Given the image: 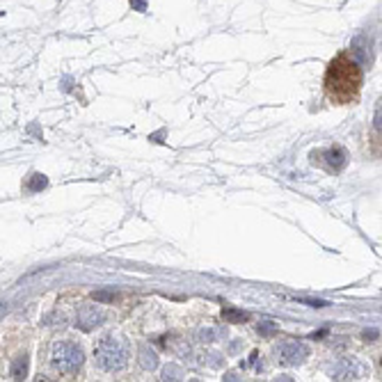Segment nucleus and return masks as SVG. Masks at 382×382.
Wrapping results in <instances>:
<instances>
[{
    "label": "nucleus",
    "instance_id": "nucleus-1",
    "mask_svg": "<svg viewBox=\"0 0 382 382\" xmlns=\"http://www.w3.org/2000/svg\"><path fill=\"white\" fill-rule=\"evenodd\" d=\"M362 87V69L352 55L341 53L329 62L327 71H325V92L327 98L337 106H346L352 103L360 94Z\"/></svg>",
    "mask_w": 382,
    "mask_h": 382
},
{
    "label": "nucleus",
    "instance_id": "nucleus-2",
    "mask_svg": "<svg viewBox=\"0 0 382 382\" xmlns=\"http://www.w3.org/2000/svg\"><path fill=\"white\" fill-rule=\"evenodd\" d=\"M96 366L103 371H117L126 364V343L117 337H103L94 348Z\"/></svg>",
    "mask_w": 382,
    "mask_h": 382
},
{
    "label": "nucleus",
    "instance_id": "nucleus-3",
    "mask_svg": "<svg viewBox=\"0 0 382 382\" xmlns=\"http://www.w3.org/2000/svg\"><path fill=\"white\" fill-rule=\"evenodd\" d=\"M50 360H53L55 369H60L62 373L67 375H73L78 373V369L83 366V350L76 346V343L71 341H58L53 346V355H50Z\"/></svg>",
    "mask_w": 382,
    "mask_h": 382
},
{
    "label": "nucleus",
    "instance_id": "nucleus-4",
    "mask_svg": "<svg viewBox=\"0 0 382 382\" xmlns=\"http://www.w3.org/2000/svg\"><path fill=\"white\" fill-rule=\"evenodd\" d=\"M277 357H279L282 364L295 366L309 357V348L300 341H282L279 346H277Z\"/></svg>",
    "mask_w": 382,
    "mask_h": 382
},
{
    "label": "nucleus",
    "instance_id": "nucleus-5",
    "mask_svg": "<svg viewBox=\"0 0 382 382\" xmlns=\"http://www.w3.org/2000/svg\"><path fill=\"white\" fill-rule=\"evenodd\" d=\"M364 375V366L357 360H341L332 371L334 380H360Z\"/></svg>",
    "mask_w": 382,
    "mask_h": 382
},
{
    "label": "nucleus",
    "instance_id": "nucleus-6",
    "mask_svg": "<svg viewBox=\"0 0 382 382\" xmlns=\"http://www.w3.org/2000/svg\"><path fill=\"white\" fill-rule=\"evenodd\" d=\"M103 320H106V314H103L101 309H96L94 304H85V307H80V311H78L76 325L80 329H92V327H96V325H101Z\"/></svg>",
    "mask_w": 382,
    "mask_h": 382
},
{
    "label": "nucleus",
    "instance_id": "nucleus-7",
    "mask_svg": "<svg viewBox=\"0 0 382 382\" xmlns=\"http://www.w3.org/2000/svg\"><path fill=\"white\" fill-rule=\"evenodd\" d=\"M311 158H314V160L325 158V160H327V169H334V172L343 169V167H346V163H348V154H346V149H341V147H332V149H325V151L311 154Z\"/></svg>",
    "mask_w": 382,
    "mask_h": 382
},
{
    "label": "nucleus",
    "instance_id": "nucleus-8",
    "mask_svg": "<svg viewBox=\"0 0 382 382\" xmlns=\"http://www.w3.org/2000/svg\"><path fill=\"white\" fill-rule=\"evenodd\" d=\"M350 55L360 62V67H369L371 62H373V53H371V44L369 39H366L364 35L355 37L350 44Z\"/></svg>",
    "mask_w": 382,
    "mask_h": 382
},
{
    "label": "nucleus",
    "instance_id": "nucleus-9",
    "mask_svg": "<svg viewBox=\"0 0 382 382\" xmlns=\"http://www.w3.org/2000/svg\"><path fill=\"white\" fill-rule=\"evenodd\" d=\"M138 357H140V366H142L144 371H154L156 366H158V357H156V352L147 346V343H142V346H140Z\"/></svg>",
    "mask_w": 382,
    "mask_h": 382
},
{
    "label": "nucleus",
    "instance_id": "nucleus-10",
    "mask_svg": "<svg viewBox=\"0 0 382 382\" xmlns=\"http://www.w3.org/2000/svg\"><path fill=\"white\" fill-rule=\"evenodd\" d=\"M28 375V357H16V360L12 362V366H9V378L12 380H23Z\"/></svg>",
    "mask_w": 382,
    "mask_h": 382
},
{
    "label": "nucleus",
    "instance_id": "nucleus-11",
    "mask_svg": "<svg viewBox=\"0 0 382 382\" xmlns=\"http://www.w3.org/2000/svg\"><path fill=\"white\" fill-rule=\"evenodd\" d=\"M373 151L380 147V142H382V101H380V106H378V110H375V117H373Z\"/></svg>",
    "mask_w": 382,
    "mask_h": 382
},
{
    "label": "nucleus",
    "instance_id": "nucleus-12",
    "mask_svg": "<svg viewBox=\"0 0 382 382\" xmlns=\"http://www.w3.org/2000/svg\"><path fill=\"white\" fill-rule=\"evenodd\" d=\"M222 316H224V320H227V323H245V320L249 318L245 311L234 309V307H224V309H222Z\"/></svg>",
    "mask_w": 382,
    "mask_h": 382
},
{
    "label": "nucleus",
    "instance_id": "nucleus-13",
    "mask_svg": "<svg viewBox=\"0 0 382 382\" xmlns=\"http://www.w3.org/2000/svg\"><path fill=\"white\" fill-rule=\"evenodd\" d=\"M46 183H48V179L44 176V174H30V179H28V190L30 192H39L41 188H46Z\"/></svg>",
    "mask_w": 382,
    "mask_h": 382
},
{
    "label": "nucleus",
    "instance_id": "nucleus-14",
    "mask_svg": "<svg viewBox=\"0 0 382 382\" xmlns=\"http://www.w3.org/2000/svg\"><path fill=\"white\" fill-rule=\"evenodd\" d=\"M181 375H183V371L174 364L165 366V371H163V380H181Z\"/></svg>",
    "mask_w": 382,
    "mask_h": 382
},
{
    "label": "nucleus",
    "instance_id": "nucleus-15",
    "mask_svg": "<svg viewBox=\"0 0 382 382\" xmlns=\"http://www.w3.org/2000/svg\"><path fill=\"white\" fill-rule=\"evenodd\" d=\"M220 329H201L199 332V339H206V341H211V339H215V337H220Z\"/></svg>",
    "mask_w": 382,
    "mask_h": 382
},
{
    "label": "nucleus",
    "instance_id": "nucleus-16",
    "mask_svg": "<svg viewBox=\"0 0 382 382\" xmlns=\"http://www.w3.org/2000/svg\"><path fill=\"white\" fill-rule=\"evenodd\" d=\"M94 298L101 300V302H108V300L115 298V293H110V291H96V293H94Z\"/></svg>",
    "mask_w": 382,
    "mask_h": 382
},
{
    "label": "nucleus",
    "instance_id": "nucleus-17",
    "mask_svg": "<svg viewBox=\"0 0 382 382\" xmlns=\"http://www.w3.org/2000/svg\"><path fill=\"white\" fill-rule=\"evenodd\" d=\"M275 329H277V325H272V323H261V325H259V332L266 334V337H268V334H272Z\"/></svg>",
    "mask_w": 382,
    "mask_h": 382
},
{
    "label": "nucleus",
    "instance_id": "nucleus-18",
    "mask_svg": "<svg viewBox=\"0 0 382 382\" xmlns=\"http://www.w3.org/2000/svg\"><path fill=\"white\" fill-rule=\"evenodd\" d=\"M131 5H133V9H138V12H147V0H131Z\"/></svg>",
    "mask_w": 382,
    "mask_h": 382
},
{
    "label": "nucleus",
    "instance_id": "nucleus-19",
    "mask_svg": "<svg viewBox=\"0 0 382 382\" xmlns=\"http://www.w3.org/2000/svg\"><path fill=\"white\" fill-rule=\"evenodd\" d=\"M300 302H304V304H309V307H327L325 300H300Z\"/></svg>",
    "mask_w": 382,
    "mask_h": 382
},
{
    "label": "nucleus",
    "instance_id": "nucleus-20",
    "mask_svg": "<svg viewBox=\"0 0 382 382\" xmlns=\"http://www.w3.org/2000/svg\"><path fill=\"white\" fill-rule=\"evenodd\" d=\"M364 337H366V339H375V337H378V332H373V329H371V332H369V329H366V332H364Z\"/></svg>",
    "mask_w": 382,
    "mask_h": 382
}]
</instances>
